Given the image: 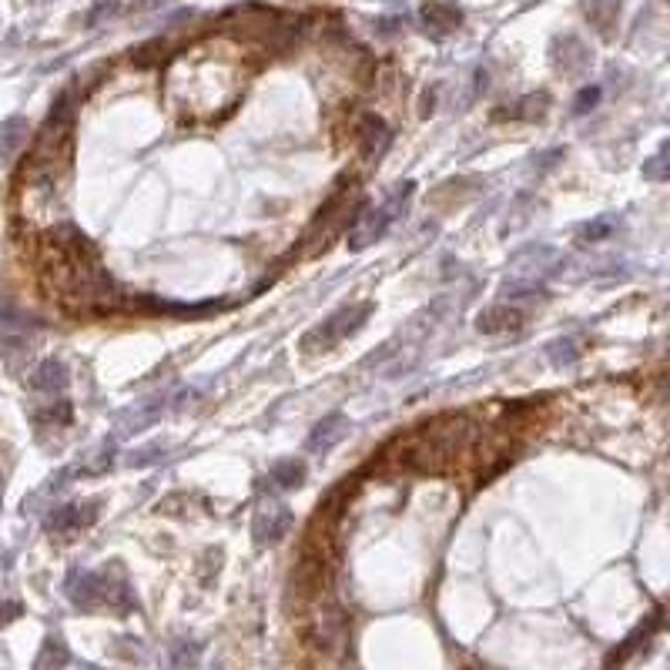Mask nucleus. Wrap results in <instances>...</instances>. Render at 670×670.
<instances>
[{"instance_id":"obj_1","label":"nucleus","mask_w":670,"mask_h":670,"mask_svg":"<svg viewBox=\"0 0 670 670\" xmlns=\"http://www.w3.org/2000/svg\"><path fill=\"white\" fill-rule=\"evenodd\" d=\"M469 436H473V429H469L463 416L433 419V423L413 429L406 439H399V449H402L399 459H406L409 466H419V469H439L463 453Z\"/></svg>"},{"instance_id":"obj_2","label":"nucleus","mask_w":670,"mask_h":670,"mask_svg":"<svg viewBox=\"0 0 670 670\" xmlns=\"http://www.w3.org/2000/svg\"><path fill=\"white\" fill-rule=\"evenodd\" d=\"M67 597L78 607H101V603H114V607L128 610L134 597L128 590V583L121 577H108V573H91V570H74L67 577Z\"/></svg>"},{"instance_id":"obj_3","label":"nucleus","mask_w":670,"mask_h":670,"mask_svg":"<svg viewBox=\"0 0 670 670\" xmlns=\"http://www.w3.org/2000/svg\"><path fill=\"white\" fill-rule=\"evenodd\" d=\"M369 315H372V302L342 305L339 312H332L322 325H315V329L305 335V339H302V352H309V356H322V352L335 349L342 339H349L352 332H359L362 325H366Z\"/></svg>"},{"instance_id":"obj_4","label":"nucleus","mask_w":670,"mask_h":670,"mask_svg":"<svg viewBox=\"0 0 670 670\" xmlns=\"http://www.w3.org/2000/svg\"><path fill=\"white\" fill-rule=\"evenodd\" d=\"M409 191H413V185H402V188L392 191L389 201H382V205H372V208H362V212L356 215V222H352V228H349V248H352V252H362V248L376 245L379 238L389 232L392 218H396L402 208H406Z\"/></svg>"},{"instance_id":"obj_5","label":"nucleus","mask_w":670,"mask_h":670,"mask_svg":"<svg viewBox=\"0 0 670 670\" xmlns=\"http://www.w3.org/2000/svg\"><path fill=\"white\" fill-rule=\"evenodd\" d=\"M94 513H98V503L61 506V510H54L51 520H47V533L51 536H74V533H81L84 526L94 523Z\"/></svg>"},{"instance_id":"obj_6","label":"nucleus","mask_w":670,"mask_h":670,"mask_svg":"<svg viewBox=\"0 0 670 670\" xmlns=\"http://www.w3.org/2000/svg\"><path fill=\"white\" fill-rule=\"evenodd\" d=\"M419 21H423L426 34L433 37H449L463 24V11L456 4H446V0H426L423 11H419Z\"/></svg>"},{"instance_id":"obj_7","label":"nucleus","mask_w":670,"mask_h":670,"mask_svg":"<svg viewBox=\"0 0 670 670\" xmlns=\"http://www.w3.org/2000/svg\"><path fill=\"white\" fill-rule=\"evenodd\" d=\"M292 530V510H285V506H275V510H265L255 516V543L258 547H272V543H279L285 533Z\"/></svg>"},{"instance_id":"obj_8","label":"nucleus","mask_w":670,"mask_h":670,"mask_svg":"<svg viewBox=\"0 0 670 670\" xmlns=\"http://www.w3.org/2000/svg\"><path fill=\"white\" fill-rule=\"evenodd\" d=\"M583 17L600 37H614L620 24V0H580Z\"/></svg>"},{"instance_id":"obj_9","label":"nucleus","mask_w":670,"mask_h":670,"mask_svg":"<svg viewBox=\"0 0 670 670\" xmlns=\"http://www.w3.org/2000/svg\"><path fill=\"white\" fill-rule=\"evenodd\" d=\"M346 433H349V419H346V416H342V413L325 416L322 423L312 429V436H309V453L325 456L332 446H339V443H342V436H346Z\"/></svg>"},{"instance_id":"obj_10","label":"nucleus","mask_w":670,"mask_h":670,"mask_svg":"<svg viewBox=\"0 0 670 670\" xmlns=\"http://www.w3.org/2000/svg\"><path fill=\"white\" fill-rule=\"evenodd\" d=\"M553 61L563 74H580L590 67V47L580 41V37L567 34L563 41L553 44Z\"/></svg>"},{"instance_id":"obj_11","label":"nucleus","mask_w":670,"mask_h":670,"mask_svg":"<svg viewBox=\"0 0 670 670\" xmlns=\"http://www.w3.org/2000/svg\"><path fill=\"white\" fill-rule=\"evenodd\" d=\"M389 141H392V131L376 114H366V118L359 121V145L366 151V158H379L382 151L389 148Z\"/></svg>"},{"instance_id":"obj_12","label":"nucleus","mask_w":670,"mask_h":670,"mask_svg":"<svg viewBox=\"0 0 670 670\" xmlns=\"http://www.w3.org/2000/svg\"><path fill=\"white\" fill-rule=\"evenodd\" d=\"M476 325H480V332H516L523 325V315L510 309V305H493V309L480 312V319H476Z\"/></svg>"},{"instance_id":"obj_13","label":"nucleus","mask_w":670,"mask_h":670,"mask_svg":"<svg viewBox=\"0 0 670 670\" xmlns=\"http://www.w3.org/2000/svg\"><path fill=\"white\" fill-rule=\"evenodd\" d=\"M346 634H349V627H346V617L342 614H325L322 620H319V647L325 650V654H339L342 647H346Z\"/></svg>"},{"instance_id":"obj_14","label":"nucleus","mask_w":670,"mask_h":670,"mask_svg":"<svg viewBox=\"0 0 670 670\" xmlns=\"http://www.w3.org/2000/svg\"><path fill=\"white\" fill-rule=\"evenodd\" d=\"M305 463H299V459H279L272 469H268V480H272V486H279V490H299V486L305 483Z\"/></svg>"},{"instance_id":"obj_15","label":"nucleus","mask_w":670,"mask_h":670,"mask_svg":"<svg viewBox=\"0 0 670 670\" xmlns=\"http://www.w3.org/2000/svg\"><path fill=\"white\" fill-rule=\"evenodd\" d=\"M31 386L34 389H44V392H57L67 386V369L61 359H44L41 366L34 369L31 376Z\"/></svg>"},{"instance_id":"obj_16","label":"nucleus","mask_w":670,"mask_h":670,"mask_svg":"<svg viewBox=\"0 0 670 670\" xmlns=\"http://www.w3.org/2000/svg\"><path fill=\"white\" fill-rule=\"evenodd\" d=\"M67 660H71V654H67L64 640L61 637H47L44 640V650L41 657H37V667L34 670H64Z\"/></svg>"},{"instance_id":"obj_17","label":"nucleus","mask_w":670,"mask_h":670,"mask_svg":"<svg viewBox=\"0 0 670 670\" xmlns=\"http://www.w3.org/2000/svg\"><path fill=\"white\" fill-rule=\"evenodd\" d=\"M0 325H4V329H27V325H37V319L31 312L17 309L14 302L0 299Z\"/></svg>"},{"instance_id":"obj_18","label":"nucleus","mask_w":670,"mask_h":670,"mask_svg":"<svg viewBox=\"0 0 670 670\" xmlns=\"http://www.w3.org/2000/svg\"><path fill=\"white\" fill-rule=\"evenodd\" d=\"M597 101H600V88H597V84H593V88H583L577 94V101H573V114H587Z\"/></svg>"},{"instance_id":"obj_19","label":"nucleus","mask_w":670,"mask_h":670,"mask_svg":"<svg viewBox=\"0 0 670 670\" xmlns=\"http://www.w3.org/2000/svg\"><path fill=\"white\" fill-rule=\"evenodd\" d=\"M664 155H667V148H660V155H657L654 161H647V165H644V175H647L650 181H664V178H667Z\"/></svg>"},{"instance_id":"obj_20","label":"nucleus","mask_w":670,"mask_h":670,"mask_svg":"<svg viewBox=\"0 0 670 670\" xmlns=\"http://www.w3.org/2000/svg\"><path fill=\"white\" fill-rule=\"evenodd\" d=\"M17 614H21V603H4V610H0V627H4L7 620L17 617Z\"/></svg>"}]
</instances>
